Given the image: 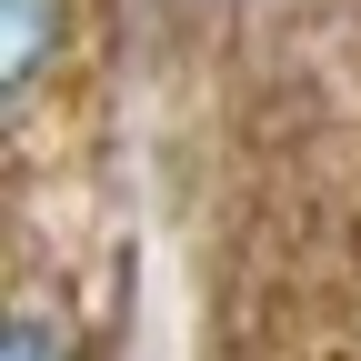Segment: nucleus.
<instances>
[{
  "mask_svg": "<svg viewBox=\"0 0 361 361\" xmlns=\"http://www.w3.org/2000/svg\"><path fill=\"white\" fill-rule=\"evenodd\" d=\"M61 51V0H0V80L30 90Z\"/></svg>",
  "mask_w": 361,
  "mask_h": 361,
  "instance_id": "obj_1",
  "label": "nucleus"
},
{
  "mask_svg": "<svg viewBox=\"0 0 361 361\" xmlns=\"http://www.w3.org/2000/svg\"><path fill=\"white\" fill-rule=\"evenodd\" d=\"M0 361H71V341L40 322V311H20V322H11V341H0Z\"/></svg>",
  "mask_w": 361,
  "mask_h": 361,
  "instance_id": "obj_2",
  "label": "nucleus"
}]
</instances>
